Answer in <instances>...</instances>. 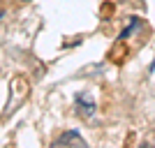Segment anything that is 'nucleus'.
<instances>
[{
    "label": "nucleus",
    "mask_w": 155,
    "mask_h": 148,
    "mask_svg": "<svg viewBox=\"0 0 155 148\" xmlns=\"http://www.w3.org/2000/svg\"><path fill=\"white\" fill-rule=\"evenodd\" d=\"M74 107H77V113L84 118H91L95 113V102H93V97L88 93H79L74 97Z\"/></svg>",
    "instance_id": "f257e3e1"
},
{
    "label": "nucleus",
    "mask_w": 155,
    "mask_h": 148,
    "mask_svg": "<svg viewBox=\"0 0 155 148\" xmlns=\"http://www.w3.org/2000/svg\"><path fill=\"white\" fill-rule=\"evenodd\" d=\"M53 146H79V148H84L86 139L79 134L77 130H67V132H63V134L53 141Z\"/></svg>",
    "instance_id": "f03ea898"
},
{
    "label": "nucleus",
    "mask_w": 155,
    "mask_h": 148,
    "mask_svg": "<svg viewBox=\"0 0 155 148\" xmlns=\"http://www.w3.org/2000/svg\"><path fill=\"white\" fill-rule=\"evenodd\" d=\"M137 26H139V21H137V19H132V26H130V28H125V30L123 32H120V39H125V37H130V35H132V30H134V28Z\"/></svg>",
    "instance_id": "7ed1b4c3"
}]
</instances>
